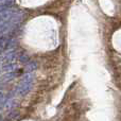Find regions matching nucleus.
<instances>
[{
	"mask_svg": "<svg viewBox=\"0 0 121 121\" xmlns=\"http://www.w3.org/2000/svg\"><path fill=\"white\" fill-rule=\"evenodd\" d=\"M0 121H2V120H1V117H0Z\"/></svg>",
	"mask_w": 121,
	"mask_h": 121,
	"instance_id": "1",
	"label": "nucleus"
}]
</instances>
